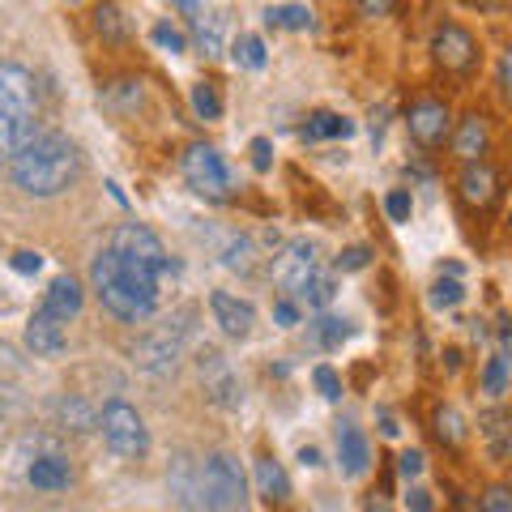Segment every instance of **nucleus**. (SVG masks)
Wrapping results in <instances>:
<instances>
[{
  "mask_svg": "<svg viewBox=\"0 0 512 512\" xmlns=\"http://www.w3.org/2000/svg\"><path fill=\"white\" fill-rule=\"evenodd\" d=\"M9 175L26 197H60L82 180V150L64 133H39L9 158Z\"/></svg>",
  "mask_w": 512,
  "mask_h": 512,
  "instance_id": "f257e3e1",
  "label": "nucleus"
},
{
  "mask_svg": "<svg viewBox=\"0 0 512 512\" xmlns=\"http://www.w3.org/2000/svg\"><path fill=\"white\" fill-rule=\"evenodd\" d=\"M90 282H94V295L103 299V308L116 316V320H128V325H141V320H150L154 308H158V303H150L133 282L124 278V269H120L116 256H111V248H103L90 261Z\"/></svg>",
  "mask_w": 512,
  "mask_h": 512,
  "instance_id": "f03ea898",
  "label": "nucleus"
},
{
  "mask_svg": "<svg viewBox=\"0 0 512 512\" xmlns=\"http://www.w3.org/2000/svg\"><path fill=\"white\" fill-rule=\"evenodd\" d=\"M192 320H197V312L180 308L175 316H167L163 325H154L150 333H141L137 346H133V359H137L141 372H150V376L175 372V363L184 359V346L192 338Z\"/></svg>",
  "mask_w": 512,
  "mask_h": 512,
  "instance_id": "7ed1b4c3",
  "label": "nucleus"
},
{
  "mask_svg": "<svg viewBox=\"0 0 512 512\" xmlns=\"http://www.w3.org/2000/svg\"><path fill=\"white\" fill-rule=\"evenodd\" d=\"M248 483L231 453H214L197 466V508L205 512H244Z\"/></svg>",
  "mask_w": 512,
  "mask_h": 512,
  "instance_id": "20e7f679",
  "label": "nucleus"
},
{
  "mask_svg": "<svg viewBox=\"0 0 512 512\" xmlns=\"http://www.w3.org/2000/svg\"><path fill=\"white\" fill-rule=\"evenodd\" d=\"M107 248L116 252L124 265L141 269V274H154L158 282L175 278V261L167 256L163 239H158L150 227H141V222H124V227H120L116 235H111V244H107Z\"/></svg>",
  "mask_w": 512,
  "mask_h": 512,
  "instance_id": "39448f33",
  "label": "nucleus"
},
{
  "mask_svg": "<svg viewBox=\"0 0 512 512\" xmlns=\"http://www.w3.org/2000/svg\"><path fill=\"white\" fill-rule=\"evenodd\" d=\"M99 431H103V440L116 457L137 461V457L150 453V427L128 402H107L103 414H99Z\"/></svg>",
  "mask_w": 512,
  "mask_h": 512,
  "instance_id": "423d86ee",
  "label": "nucleus"
},
{
  "mask_svg": "<svg viewBox=\"0 0 512 512\" xmlns=\"http://www.w3.org/2000/svg\"><path fill=\"white\" fill-rule=\"evenodd\" d=\"M180 167H184V180L192 192H201V197H210V201L231 197V171L214 146H188Z\"/></svg>",
  "mask_w": 512,
  "mask_h": 512,
  "instance_id": "0eeeda50",
  "label": "nucleus"
},
{
  "mask_svg": "<svg viewBox=\"0 0 512 512\" xmlns=\"http://www.w3.org/2000/svg\"><path fill=\"white\" fill-rule=\"evenodd\" d=\"M316 274H320V248L312 244V239H291V244L282 248V256L274 261V282L291 299H303V291H308V282Z\"/></svg>",
  "mask_w": 512,
  "mask_h": 512,
  "instance_id": "6e6552de",
  "label": "nucleus"
},
{
  "mask_svg": "<svg viewBox=\"0 0 512 512\" xmlns=\"http://www.w3.org/2000/svg\"><path fill=\"white\" fill-rule=\"evenodd\" d=\"M197 376L205 384V397L218 406V410H239L244 402V389H239V376L231 372V363L218 355L214 346H205L197 355Z\"/></svg>",
  "mask_w": 512,
  "mask_h": 512,
  "instance_id": "1a4fd4ad",
  "label": "nucleus"
},
{
  "mask_svg": "<svg viewBox=\"0 0 512 512\" xmlns=\"http://www.w3.org/2000/svg\"><path fill=\"white\" fill-rule=\"evenodd\" d=\"M0 111H9V116H39L35 77L13 60H0Z\"/></svg>",
  "mask_w": 512,
  "mask_h": 512,
  "instance_id": "9d476101",
  "label": "nucleus"
},
{
  "mask_svg": "<svg viewBox=\"0 0 512 512\" xmlns=\"http://www.w3.org/2000/svg\"><path fill=\"white\" fill-rule=\"evenodd\" d=\"M431 56H436V64H440V69H448V73H466V69H474L478 47L470 39V30L440 26L436 39H431Z\"/></svg>",
  "mask_w": 512,
  "mask_h": 512,
  "instance_id": "9b49d317",
  "label": "nucleus"
},
{
  "mask_svg": "<svg viewBox=\"0 0 512 512\" xmlns=\"http://www.w3.org/2000/svg\"><path fill=\"white\" fill-rule=\"evenodd\" d=\"M64 346H69V333H64V320L56 316H47L43 308L30 316V325H26V350L35 359H56L64 355Z\"/></svg>",
  "mask_w": 512,
  "mask_h": 512,
  "instance_id": "f8f14e48",
  "label": "nucleus"
},
{
  "mask_svg": "<svg viewBox=\"0 0 512 512\" xmlns=\"http://www.w3.org/2000/svg\"><path fill=\"white\" fill-rule=\"evenodd\" d=\"M210 312H214L218 329L227 333V338H248L252 325H256V308H252V303L239 299V295H227V291L210 295Z\"/></svg>",
  "mask_w": 512,
  "mask_h": 512,
  "instance_id": "ddd939ff",
  "label": "nucleus"
},
{
  "mask_svg": "<svg viewBox=\"0 0 512 512\" xmlns=\"http://www.w3.org/2000/svg\"><path fill=\"white\" fill-rule=\"evenodd\" d=\"M448 128H453V120H448L444 103L423 99V103L410 107V137L419 141V146H440V141L448 137Z\"/></svg>",
  "mask_w": 512,
  "mask_h": 512,
  "instance_id": "4468645a",
  "label": "nucleus"
},
{
  "mask_svg": "<svg viewBox=\"0 0 512 512\" xmlns=\"http://www.w3.org/2000/svg\"><path fill=\"white\" fill-rule=\"evenodd\" d=\"M43 312L69 325V320H73L77 312H82V282L69 278V274H60L52 286H47V295H43Z\"/></svg>",
  "mask_w": 512,
  "mask_h": 512,
  "instance_id": "2eb2a0df",
  "label": "nucleus"
},
{
  "mask_svg": "<svg viewBox=\"0 0 512 512\" xmlns=\"http://www.w3.org/2000/svg\"><path fill=\"white\" fill-rule=\"evenodd\" d=\"M35 137H39V116H9V111H0V163H9Z\"/></svg>",
  "mask_w": 512,
  "mask_h": 512,
  "instance_id": "dca6fc26",
  "label": "nucleus"
},
{
  "mask_svg": "<svg viewBox=\"0 0 512 512\" xmlns=\"http://www.w3.org/2000/svg\"><path fill=\"white\" fill-rule=\"evenodd\" d=\"M461 197L478 205V210H487V205L500 197V175L487 163H466V171H461Z\"/></svg>",
  "mask_w": 512,
  "mask_h": 512,
  "instance_id": "f3484780",
  "label": "nucleus"
},
{
  "mask_svg": "<svg viewBox=\"0 0 512 512\" xmlns=\"http://www.w3.org/2000/svg\"><path fill=\"white\" fill-rule=\"evenodd\" d=\"M52 414H56V427L60 431H77V436H86V431L99 427V414H94L77 393H60L52 402Z\"/></svg>",
  "mask_w": 512,
  "mask_h": 512,
  "instance_id": "a211bd4d",
  "label": "nucleus"
},
{
  "mask_svg": "<svg viewBox=\"0 0 512 512\" xmlns=\"http://www.w3.org/2000/svg\"><path fill=\"white\" fill-rule=\"evenodd\" d=\"M338 461H342V470L350 478L367 474V461H372V453H367V436H363L355 423H342L338 427Z\"/></svg>",
  "mask_w": 512,
  "mask_h": 512,
  "instance_id": "6ab92c4d",
  "label": "nucleus"
},
{
  "mask_svg": "<svg viewBox=\"0 0 512 512\" xmlns=\"http://www.w3.org/2000/svg\"><path fill=\"white\" fill-rule=\"evenodd\" d=\"M26 478H30V483H35L39 491H64V487L73 483V470H69V461H64V457L43 453V457L30 461Z\"/></svg>",
  "mask_w": 512,
  "mask_h": 512,
  "instance_id": "aec40b11",
  "label": "nucleus"
},
{
  "mask_svg": "<svg viewBox=\"0 0 512 512\" xmlns=\"http://www.w3.org/2000/svg\"><path fill=\"white\" fill-rule=\"evenodd\" d=\"M222 265L235 269V274H244V278H252L256 269L265 265V252L256 248V239H252V235H235L231 244L222 248Z\"/></svg>",
  "mask_w": 512,
  "mask_h": 512,
  "instance_id": "412c9836",
  "label": "nucleus"
},
{
  "mask_svg": "<svg viewBox=\"0 0 512 512\" xmlns=\"http://www.w3.org/2000/svg\"><path fill=\"white\" fill-rule=\"evenodd\" d=\"M256 491H261L269 504H286V500H291V478H286V470L278 466L274 457L256 461Z\"/></svg>",
  "mask_w": 512,
  "mask_h": 512,
  "instance_id": "4be33fe9",
  "label": "nucleus"
},
{
  "mask_svg": "<svg viewBox=\"0 0 512 512\" xmlns=\"http://www.w3.org/2000/svg\"><path fill=\"white\" fill-rule=\"evenodd\" d=\"M453 146H457V154L466 158V163H483V154H487V124L478 116H466L457 124Z\"/></svg>",
  "mask_w": 512,
  "mask_h": 512,
  "instance_id": "5701e85b",
  "label": "nucleus"
},
{
  "mask_svg": "<svg viewBox=\"0 0 512 512\" xmlns=\"http://www.w3.org/2000/svg\"><path fill=\"white\" fill-rule=\"evenodd\" d=\"M94 30H99L103 43H124L128 39V22H124L116 0H99V5H94Z\"/></svg>",
  "mask_w": 512,
  "mask_h": 512,
  "instance_id": "b1692460",
  "label": "nucleus"
},
{
  "mask_svg": "<svg viewBox=\"0 0 512 512\" xmlns=\"http://www.w3.org/2000/svg\"><path fill=\"white\" fill-rule=\"evenodd\" d=\"M478 431L487 436L491 457H495V461H504V457H508V414H504L500 406H491L487 414H478Z\"/></svg>",
  "mask_w": 512,
  "mask_h": 512,
  "instance_id": "393cba45",
  "label": "nucleus"
},
{
  "mask_svg": "<svg viewBox=\"0 0 512 512\" xmlns=\"http://www.w3.org/2000/svg\"><path fill=\"white\" fill-rule=\"evenodd\" d=\"M350 133H355V124L338 116V111H316V116L303 124V137L308 141H329V137H350Z\"/></svg>",
  "mask_w": 512,
  "mask_h": 512,
  "instance_id": "a878e982",
  "label": "nucleus"
},
{
  "mask_svg": "<svg viewBox=\"0 0 512 512\" xmlns=\"http://www.w3.org/2000/svg\"><path fill=\"white\" fill-rule=\"evenodd\" d=\"M171 491H175V500H180L184 508H197V500H192V495H197V466H192L188 457H180L171 466Z\"/></svg>",
  "mask_w": 512,
  "mask_h": 512,
  "instance_id": "bb28decb",
  "label": "nucleus"
},
{
  "mask_svg": "<svg viewBox=\"0 0 512 512\" xmlns=\"http://www.w3.org/2000/svg\"><path fill=\"white\" fill-rule=\"evenodd\" d=\"M103 103L111 111H120V116H128V111L141 107V82H133V77H124V82H111L107 94H103Z\"/></svg>",
  "mask_w": 512,
  "mask_h": 512,
  "instance_id": "cd10ccee",
  "label": "nucleus"
},
{
  "mask_svg": "<svg viewBox=\"0 0 512 512\" xmlns=\"http://www.w3.org/2000/svg\"><path fill=\"white\" fill-rule=\"evenodd\" d=\"M265 22L269 26H286V30H312V13L303 5H278V9L265 13Z\"/></svg>",
  "mask_w": 512,
  "mask_h": 512,
  "instance_id": "c85d7f7f",
  "label": "nucleus"
},
{
  "mask_svg": "<svg viewBox=\"0 0 512 512\" xmlns=\"http://www.w3.org/2000/svg\"><path fill=\"white\" fill-rule=\"evenodd\" d=\"M192 111H197L201 120H218L222 116V99H218L214 82H197V86H192Z\"/></svg>",
  "mask_w": 512,
  "mask_h": 512,
  "instance_id": "c756f323",
  "label": "nucleus"
},
{
  "mask_svg": "<svg viewBox=\"0 0 512 512\" xmlns=\"http://www.w3.org/2000/svg\"><path fill=\"white\" fill-rule=\"evenodd\" d=\"M436 431H440V440L453 444V448L466 440V423H461V414H457L453 406H440V410H436Z\"/></svg>",
  "mask_w": 512,
  "mask_h": 512,
  "instance_id": "7c9ffc66",
  "label": "nucleus"
},
{
  "mask_svg": "<svg viewBox=\"0 0 512 512\" xmlns=\"http://www.w3.org/2000/svg\"><path fill=\"white\" fill-rule=\"evenodd\" d=\"M192 35H197V47L205 56H218L222 52V39H218V18H192Z\"/></svg>",
  "mask_w": 512,
  "mask_h": 512,
  "instance_id": "2f4dec72",
  "label": "nucleus"
},
{
  "mask_svg": "<svg viewBox=\"0 0 512 512\" xmlns=\"http://www.w3.org/2000/svg\"><path fill=\"white\" fill-rule=\"evenodd\" d=\"M235 64H244V69H265V43L256 35H244L235 43Z\"/></svg>",
  "mask_w": 512,
  "mask_h": 512,
  "instance_id": "473e14b6",
  "label": "nucleus"
},
{
  "mask_svg": "<svg viewBox=\"0 0 512 512\" xmlns=\"http://www.w3.org/2000/svg\"><path fill=\"white\" fill-rule=\"evenodd\" d=\"M504 384H508V359H504V350H500V355H491V359H487L483 389H487L491 397H500V393H504Z\"/></svg>",
  "mask_w": 512,
  "mask_h": 512,
  "instance_id": "72a5a7b5",
  "label": "nucleus"
},
{
  "mask_svg": "<svg viewBox=\"0 0 512 512\" xmlns=\"http://www.w3.org/2000/svg\"><path fill=\"white\" fill-rule=\"evenodd\" d=\"M461 299H466V291H461L457 278H440L436 286H431V303H436V308H457Z\"/></svg>",
  "mask_w": 512,
  "mask_h": 512,
  "instance_id": "f704fd0d",
  "label": "nucleus"
},
{
  "mask_svg": "<svg viewBox=\"0 0 512 512\" xmlns=\"http://www.w3.org/2000/svg\"><path fill=\"white\" fill-rule=\"evenodd\" d=\"M333 295H338V291H333V278L329 274H316L308 282V291H303V303H308V308H325Z\"/></svg>",
  "mask_w": 512,
  "mask_h": 512,
  "instance_id": "c9c22d12",
  "label": "nucleus"
},
{
  "mask_svg": "<svg viewBox=\"0 0 512 512\" xmlns=\"http://www.w3.org/2000/svg\"><path fill=\"white\" fill-rule=\"evenodd\" d=\"M316 333H320V342H325V346H342L350 338L346 320H338V316H320L316 320Z\"/></svg>",
  "mask_w": 512,
  "mask_h": 512,
  "instance_id": "e433bc0d",
  "label": "nucleus"
},
{
  "mask_svg": "<svg viewBox=\"0 0 512 512\" xmlns=\"http://www.w3.org/2000/svg\"><path fill=\"white\" fill-rule=\"evenodd\" d=\"M150 39H154L158 47H163V52H171V56H175V52H184V47H188V39H184L171 22H158V26L150 30Z\"/></svg>",
  "mask_w": 512,
  "mask_h": 512,
  "instance_id": "4c0bfd02",
  "label": "nucleus"
},
{
  "mask_svg": "<svg viewBox=\"0 0 512 512\" xmlns=\"http://www.w3.org/2000/svg\"><path fill=\"white\" fill-rule=\"evenodd\" d=\"M316 389H320V397H325V402H338V397H342L338 372H333V367H316Z\"/></svg>",
  "mask_w": 512,
  "mask_h": 512,
  "instance_id": "58836bf2",
  "label": "nucleus"
},
{
  "mask_svg": "<svg viewBox=\"0 0 512 512\" xmlns=\"http://www.w3.org/2000/svg\"><path fill=\"white\" fill-rule=\"evenodd\" d=\"M478 512H512V491L508 487H491L483 495V504H478Z\"/></svg>",
  "mask_w": 512,
  "mask_h": 512,
  "instance_id": "ea45409f",
  "label": "nucleus"
},
{
  "mask_svg": "<svg viewBox=\"0 0 512 512\" xmlns=\"http://www.w3.org/2000/svg\"><path fill=\"white\" fill-rule=\"evenodd\" d=\"M384 210H389V218H393V222H410V192H389Z\"/></svg>",
  "mask_w": 512,
  "mask_h": 512,
  "instance_id": "a19ab883",
  "label": "nucleus"
},
{
  "mask_svg": "<svg viewBox=\"0 0 512 512\" xmlns=\"http://www.w3.org/2000/svg\"><path fill=\"white\" fill-rule=\"evenodd\" d=\"M397 474H402V478H419L423 474V453H419V448H406V453L397 457Z\"/></svg>",
  "mask_w": 512,
  "mask_h": 512,
  "instance_id": "79ce46f5",
  "label": "nucleus"
},
{
  "mask_svg": "<svg viewBox=\"0 0 512 512\" xmlns=\"http://www.w3.org/2000/svg\"><path fill=\"white\" fill-rule=\"evenodd\" d=\"M252 167L261 171V175H265L269 167H274V146H269L265 137H256V141H252Z\"/></svg>",
  "mask_w": 512,
  "mask_h": 512,
  "instance_id": "37998d69",
  "label": "nucleus"
},
{
  "mask_svg": "<svg viewBox=\"0 0 512 512\" xmlns=\"http://www.w3.org/2000/svg\"><path fill=\"white\" fill-rule=\"evenodd\" d=\"M367 261H372V252H367L363 244H355V248H346V252L338 256V269H346V274H350V269H363Z\"/></svg>",
  "mask_w": 512,
  "mask_h": 512,
  "instance_id": "c03bdc74",
  "label": "nucleus"
},
{
  "mask_svg": "<svg viewBox=\"0 0 512 512\" xmlns=\"http://www.w3.org/2000/svg\"><path fill=\"white\" fill-rule=\"evenodd\" d=\"M13 269H18L22 278H30V274H39L43 269V256L39 252H13Z\"/></svg>",
  "mask_w": 512,
  "mask_h": 512,
  "instance_id": "a18cd8bd",
  "label": "nucleus"
},
{
  "mask_svg": "<svg viewBox=\"0 0 512 512\" xmlns=\"http://www.w3.org/2000/svg\"><path fill=\"white\" fill-rule=\"evenodd\" d=\"M355 5L367 13V18H384V13H393L397 0H355Z\"/></svg>",
  "mask_w": 512,
  "mask_h": 512,
  "instance_id": "49530a36",
  "label": "nucleus"
},
{
  "mask_svg": "<svg viewBox=\"0 0 512 512\" xmlns=\"http://www.w3.org/2000/svg\"><path fill=\"white\" fill-rule=\"evenodd\" d=\"M274 316H278V325H299V308L291 299H278V308H274Z\"/></svg>",
  "mask_w": 512,
  "mask_h": 512,
  "instance_id": "de8ad7c7",
  "label": "nucleus"
},
{
  "mask_svg": "<svg viewBox=\"0 0 512 512\" xmlns=\"http://www.w3.org/2000/svg\"><path fill=\"white\" fill-rule=\"evenodd\" d=\"M410 512H431V495H427L423 487L410 491Z\"/></svg>",
  "mask_w": 512,
  "mask_h": 512,
  "instance_id": "09e8293b",
  "label": "nucleus"
},
{
  "mask_svg": "<svg viewBox=\"0 0 512 512\" xmlns=\"http://www.w3.org/2000/svg\"><path fill=\"white\" fill-rule=\"evenodd\" d=\"M175 9H180L188 22H192V18H201V13H205V9H201V0H175Z\"/></svg>",
  "mask_w": 512,
  "mask_h": 512,
  "instance_id": "8fccbe9b",
  "label": "nucleus"
},
{
  "mask_svg": "<svg viewBox=\"0 0 512 512\" xmlns=\"http://www.w3.org/2000/svg\"><path fill=\"white\" fill-rule=\"evenodd\" d=\"M380 431H384V436H397V431H402V427H397V419H393L389 410H380Z\"/></svg>",
  "mask_w": 512,
  "mask_h": 512,
  "instance_id": "3c124183",
  "label": "nucleus"
},
{
  "mask_svg": "<svg viewBox=\"0 0 512 512\" xmlns=\"http://www.w3.org/2000/svg\"><path fill=\"white\" fill-rule=\"evenodd\" d=\"M470 5H474V9H487V13H495V9H504L508 0H470Z\"/></svg>",
  "mask_w": 512,
  "mask_h": 512,
  "instance_id": "603ef678",
  "label": "nucleus"
},
{
  "mask_svg": "<svg viewBox=\"0 0 512 512\" xmlns=\"http://www.w3.org/2000/svg\"><path fill=\"white\" fill-rule=\"evenodd\" d=\"M299 461H303V466H320V453H316V448H303Z\"/></svg>",
  "mask_w": 512,
  "mask_h": 512,
  "instance_id": "864d4df0",
  "label": "nucleus"
},
{
  "mask_svg": "<svg viewBox=\"0 0 512 512\" xmlns=\"http://www.w3.org/2000/svg\"><path fill=\"white\" fill-rule=\"evenodd\" d=\"M367 512H389V508H384L380 495H367Z\"/></svg>",
  "mask_w": 512,
  "mask_h": 512,
  "instance_id": "5fc2aeb1",
  "label": "nucleus"
},
{
  "mask_svg": "<svg viewBox=\"0 0 512 512\" xmlns=\"http://www.w3.org/2000/svg\"><path fill=\"white\" fill-rule=\"evenodd\" d=\"M0 308H5V295H0Z\"/></svg>",
  "mask_w": 512,
  "mask_h": 512,
  "instance_id": "6e6d98bb",
  "label": "nucleus"
},
{
  "mask_svg": "<svg viewBox=\"0 0 512 512\" xmlns=\"http://www.w3.org/2000/svg\"><path fill=\"white\" fill-rule=\"evenodd\" d=\"M0 419H5V406H0Z\"/></svg>",
  "mask_w": 512,
  "mask_h": 512,
  "instance_id": "4d7b16f0",
  "label": "nucleus"
},
{
  "mask_svg": "<svg viewBox=\"0 0 512 512\" xmlns=\"http://www.w3.org/2000/svg\"><path fill=\"white\" fill-rule=\"evenodd\" d=\"M69 5H77V0H69Z\"/></svg>",
  "mask_w": 512,
  "mask_h": 512,
  "instance_id": "13d9d810",
  "label": "nucleus"
},
{
  "mask_svg": "<svg viewBox=\"0 0 512 512\" xmlns=\"http://www.w3.org/2000/svg\"><path fill=\"white\" fill-rule=\"evenodd\" d=\"M466 5H470V0H466Z\"/></svg>",
  "mask_w": 512,
  "mask_h": 512,
  "instance_id": "bf43d9fd",
  "label": "nucleus"
}]
</instances>
